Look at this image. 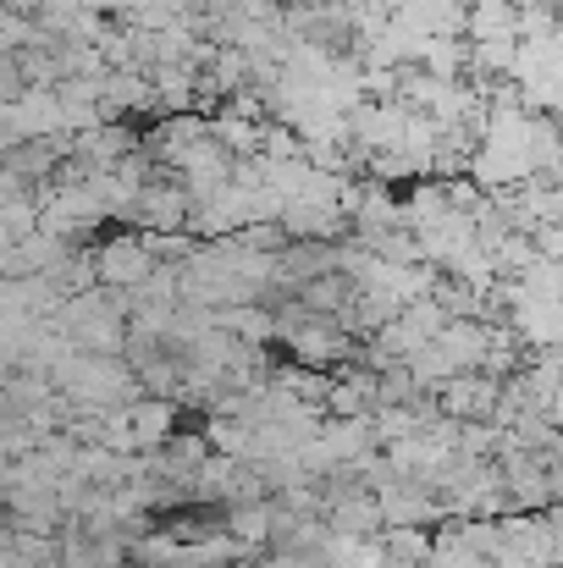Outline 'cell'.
<instances>
[{"label": "cell", "instance_id": "2", "mask_svg": "<svg viewBox=\"0 0 563 568\" xmlns=\"http://www.w3.org/2000/svg\"><path fill=\"white\" fill-rule=\"evenodd\" d=\"M375 514H381V530H386V525L431 530V525H442V519H448V514H442V503H436V491H431L425 480H386V486L375 491Z\"/></svg>", "mask_w": 563, "mask_h": 568}, {"label": "cell", "instance_id": "9", "mask_svg": "<svg viewBox=\"0 0 563 568\" xmlns=\"http://www.w3.org/2000/svg\"><path fill=\"white\" fill-rule=\"evenodd\" d=\"M0 530H6V508H0Z\"/></svg>", "mask_w": 563, "mask_h": 568}, {"label": "cell", "instance_id": "8", "mask_svg": "<svg viewBox=\"0 0 563 568\" xmlns=\"http://www.w3.org/2000/svg\"><path fill=\"white\" fill-rule=\"evenodd\" d=\"M22 94H28V78H22L17 55H0V111H6V105H17Z\"/></svg>", "mask_w": 563, "mask_h": 568}, {"label": "cell", "instance_id": "4", "mask_svg": "<svg viewBox=\"0 0 563 568\" xmlns=\"http://www.w3.org/2000/svg\"><path fill=\"white\" fill-rule=\"evenodd\" d=\"M431 348L448 359L453 376H470V371H481V359H486V348H492V321H448V326L431 337Z\"/></svg>", "mask_w": 563, "mask_h": 568}, {"label": "cell", "instance_id": "1", "mask_svg": "<svg viewBox=\"0 0 563 568\" xmlns=\"http://www.w3.org/2000/svg\"><path fill=\"white\" fill-rule=\"evenodd\" d=\"M89 260H94V287H111V293H133L155 271V260L144 254V237L139 232L105 237L100 248H89Z\"/></svg>", "mask_w": 563, "mask_h": 568}, {"label": "cell", "instance_id": "7", "mask_svg": "<svg viewBox=\"0 0 563 568\" xmlns=\"http://www.w3.org/2000/svg\"><path fill=\"white\" fill-rule=\"evenodd\" d=\"M299 304L310 310V315H343L349 304H354V287L332 271V276H315V282H304L299 287Z\"/></svg>", "mask_w": 563, "mask_h": 568}, {"label": "cell", "instance_id": "6", "mask_svg": "<svg viewBox=\"0 0 563 568\" xmlns=\"http://www.w3.org/2000/svg\"><path fill=\"white\" fill-rule=\"evenodd\" d=\"M371 541L381 568H425V552H431V530H414V525H386Z\"/></svg>", "mask_w": 563, "mask_h": 568}, {"label": "cell", "instance_id": "3", "mask_svg": "<svg viewBox=\"0 0 563 568\" xmlns=\"http://www.w3.org/2000/svg\"><path fill=\"white\" fill-rule=\"evenodd\" d=\"M122 221H133V226H144V232H183L188 226V199H183L178 183L155 178L150 189L133 193V204H128Z\"/></svg>", "mask_w": 563, "mask_h": 568}, {"label": "cell", "instance_id": "5", "mask_svg": "<svg viewBox=\"0 0 563 568\" xmlns=\"http://www.w3.org/2000/svg\"><path fill=\"white\" fill-rule=\"evenodd\" d=\"M128 430H133V453H155L178 430V403H167V397L128 403Z\"/></svg>", "mask_w": 563, "mask_h": 568}]
</instances>
